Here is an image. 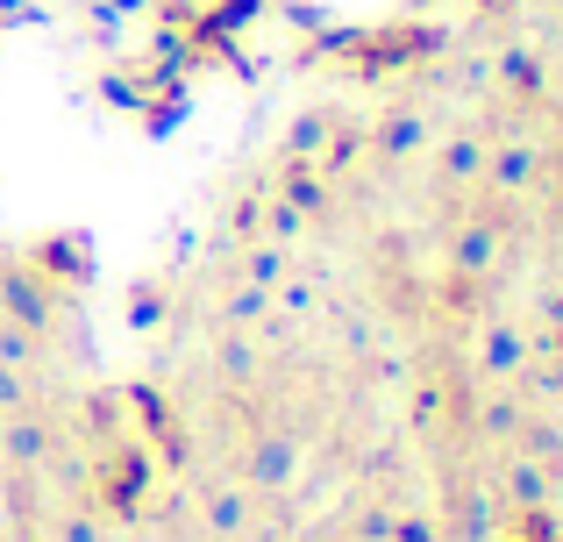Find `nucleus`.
<instances>
[{"label": "nucleus", "instance_id": "nucleus-1", "mask_svg": "<svg viewBox=\"0 0 563 542\" xmlns=\"http://www.w3.org/2000/svg\"><path fill=\"white\" fill-rule=\"evenodd\" d=\"M507 542H550V529H542V521H528L521 535H507Z\"/></svg>", "mask_w": 563, "mask_h": 542}]
</instances>
